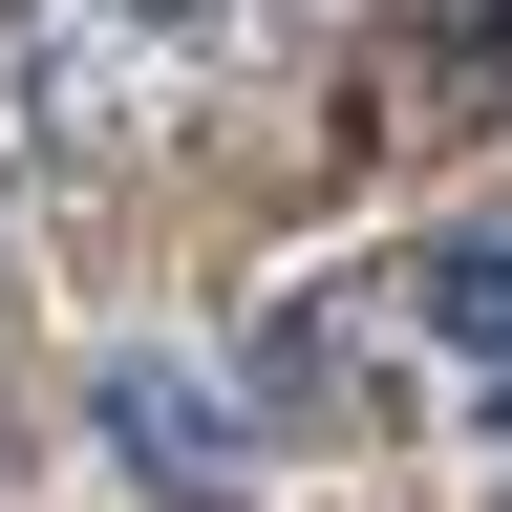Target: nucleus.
Returning <instances> with one entry per match:
<instances>
[{"mask_svg": "<svg viewBox=\"0 0 512 512\" xmlns=\"http://www.w3.org/2000/svg\"><path fill=\"white\" fill-rule=\"evenodd\" d=\"M512 128V0H384V43L342 64V171H427Z\"/></svg>", "mask_w": 512, "mask_h": 512, "instance_id": "1", "label": "nucleus"}, {"mask_svg": "<svg viewBox=\"0 0 512 512\" xmlns=\"http://www.w3.org/2000/svg\"><path fill=\"white\" fill-rule=\"evenodd\" d=\"M86 406H107V448H128L171 512H235V427H214V384H192V363H150V342H128Z\"/></svg>", "mask_w": 512, "mask_h": 512, "instance_id": "2", "label": "nucleus"}, {"mask_svg": "<svg viewBox=\"0 0 512 512\" xmlns=\"http://www.w3.org/2000/svg\"><path fill=\"white\" fill-rule=\"evenodd\" d=\"M427 342H512V235H427Z\"/></svg>", "mask_w": 512, "mask_h": 512, "instance_id": "3", "label": "nucleus"}]
</instances>
